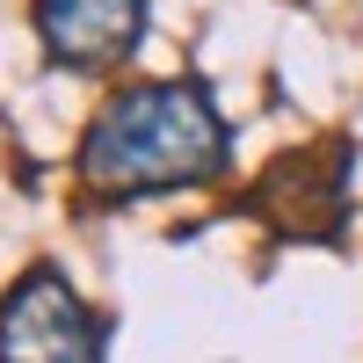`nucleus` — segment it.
Segmentation results:
<instances>
[{"label": "nucleus", "instance_id": "1", "mask_svg": "<svg viewBox=\"0 0 363 363\" xmlns=\"http://www.w3.org/2000/svg\"><path fill=\"white\" fill-rule=\"evenodd\" d=\"M233 153V131L203 80H145L95 109L80 138V182L95 196H160L211 182Z\"/></svg>", "mask_w": 363, "mask_h": 363}, {"label": "nucleus", "instance_id": "2", "mask_svg": "<svg viewBox=\"0 0 363 363\" xmlns=\"http://www.w3.org/2000/svg\"><path fill=\"white\" fill-rule=\"evenodd\" d=\"M0 363H102V320L51 262H37L0 306Z\"/></svg>", "mask_w": 363, "mask_h": 363}, {"label": "nucleus", "instance_id": "3", "mask_svg": "<svg viewBox=\"0 0 363 363\" xmlns=\"http://www.w3.org/2000/svg\"><path fill=\"white\" fill-rule=\"evenodd\" d=\"M349 138H327L306 145L262 174V189L247 196L284 240H335L342 233V211H349Z\"/></svg>", "mask_w": 363, "mask_h": 363}, {"label": "nucleus", "instance_id": "4", "mask_svg": "<svg viewBox=\"0 0 363 363\" xmlns=\"http://www.w3.org/2000/svg\"><path fill=\"white\" fill-rule=\"evenodd\" d=\"M37 37L51 66H116L145 37V0H37Z\"/></svg>", "mask_w": 363, "mask_h": 363}]
</instances>
